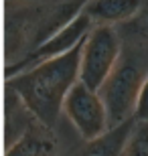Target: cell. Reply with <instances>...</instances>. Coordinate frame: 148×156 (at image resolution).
Returning a JSON list of instances; mask_svg holds the SVG:
<instances>
[{
    "label": "cell",
    "mask_w": 148,
    "mask_h": 156,
    "mask_svg": "<svg viewBox=\"0 0 148 156\" xmlns=\"http://www.w3.org/2000/svg\"><path fill=\"white\" fill-rule=\"evenodd\" d=\"M81 45L83 41H79L71 51L34 63L8 77L10 91L47 128L57 122L63 99L71 85L79 79Z\"/></svg>",
    "instance_id": "obj_1"
},
{
    "label": "cell",
    "mask_w": 148,
    "mask_h": 156,
    "mask_svg": "<svg viewBox=\"0 0 148 156\" xmlns=\"http://www.w3.org/2000/svg\"><path fill=\"white\" fill-rule=\"evenodd\" d=\"M148 73V63L142 53H126L122 49L118 63L106 77L102 87L97 89L106 114H108V128L118 126L122 122L134 118L136 98L142 87V81Z\"/></svg>",
    "instance_id": "obj_2"
},
{
    "label": "cell",
    "mask_w": 148,
    "mask_h": 156,
    "mask_svg": "<svg viewBox=\"0 0 148 156\" xmlns=\"http://www.w3.org/2000/svg\"><path fill=\"white\" fill-rule=\"evenodd\" d=\"M122 55V37L112 24H93L83 39L79 57V81L99 89Z\"/></svg>",
    "instance_id": "obj_3"
},
{
    "label": "cell",
    "mask_w": 148,
    "mask_h": 156,
    "mask_svg": "<svg viewBox=\"0 0 148 156\" xmlns=\"http://www.w3.org/2000/svg\"><path fill=\"white\" fill-rule=\"evenodd\" d=\"M61 112L71 120V124L85 142L97 138L108 130V114L99 93L96 89H89L79 79L67 91Z\"/></svg>",
    "instance_id": "obj_4"
},
{
    "label": "cell",
    "mask_w": 148,
    "mask_h": 156,
    "mask_svg": "<svg viewBox=\"0 0 148 156\" xmlns=\"http://www.w3.org/2000/svg\"><path fill=\"white\" fill-rule=\"evenodd\" d=\"M91 27H93L91 18L87 16L83 10H79L71 20H67L63 27H59V29L55 30V33H51L45 41H41L39 45L27 55L24 61H20V63H16L14 67H10L8 73H6V77H12L14 73L27 69V67H31V65H34V63H41V61H45V59L57 57L61 53L71 51L79 41L85 39V35L89 33Z\"/></svg>",
    "instance_id": "obj_5"
},
{
    "label": "cell",
    "mask_w": 148,
    "mask_h": 156,
    "mask_svg": "<svg viewBox=\"0 0 148 156\" xmlns=\"http://www.w3.org/2000/svg\"><path fill=\"white\" fill-rule=\"evenodd\" d=\"M144 0H87L81 10L91 18L93 24H118L136 16Z\"/></svg>",
    "instance_id": "obj_6"
},
{
    "label": "cell",
    "mask_w": 148,
    "mask_h": 156,
    "mask_svg": "<svg viewBox=\"0 0 148 156\" xmlns=\"http://www.w3.org/2000/svg\"><path fill=\"white\" fill-rule=\"evenodd\" d=\"M53 148L55 144L47 132V126L37 120V124L31 122L27 130L8 146L6 156H51Z\"/></svg>",
    "instance_id": "obj_7"
},
{
    "label": "cell",
    "mask_w": 148,
    "mask_h": 156,
    "mask_svg": "<svg viewBox=\"0 0 148 156\" xmlns=\"http://www.w3.org/2000/svg\"><path fill=\"white\" fill-rule=\"evenodd\" d=\"M134 124H136V120L130 118V120L122 122L118 126L108 128L97 138L87 140V146H85V150H83L81 156H122Z\"/></svg>",
    "instance_id": "obj_8"
},
{
    "label": "cell",
    "mask_w": 148,
    "mask_h": 156,
    "mask_svg": "<svg viewBox=\"0 0 148 156\" xmlns=\"http://www.w3.org/2000/svg\"><path fill=\"white\" fill-rule=\"evenodd\" d=\"M122 156H148V122H136Z\"/></svg>",
    "instance_id": "obj_9"
},
{
    "label": "cell",
    "mask_w": 148,
    "mask_h": 156,
    "mask_svg": "<svg viewBox=\"0 0 148 156\" xmlns=\"http://www.w3.org/2000/svg\"><path fill=\"white\" fill-rule=\"evenodd\" d=\"M118 30H128L136 41H142V43H148V4L146 8H140L136 16H132L130 20L118 24L116 27Z\"/></svg>",
    "instance_id": "obj_10"
},
{
    "label": "cell",
    "mask_w": 148,
    "mask_h": 156,
    "mask_svg": "<svg viewBox=\"0 0 148 156\" xmlns=\"http://www.w3.org/2000/svg\"><path fill=\"white\" fill-rule=\"evenodd\" d=\"M134 120L136 122H148V73L142 81V87L136 98V108H134Z\"/></svg>",
    "instance_id": "obj_11"
},
{
    "label": "cell",
    "mask_w": 148,
    "mask_h": 156,
    "mask_svg": "<svg viewBox=\"0 0 148 156\" xmlns=\"http://www.w3.org/2000/svg\"><path fill=\"white\" fill-rule=\"evenodd\" d=\"M146 2H148V0H146Z\"/></svg>",
    "instance_id": "obj_12"
}]
</instances>
